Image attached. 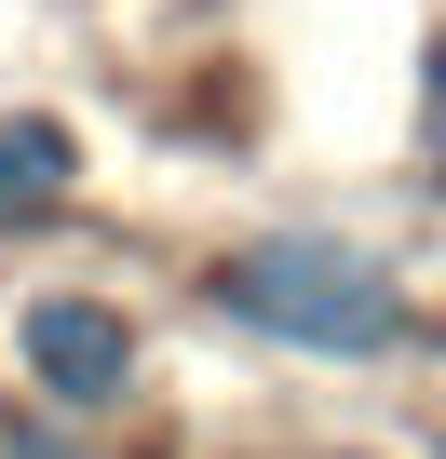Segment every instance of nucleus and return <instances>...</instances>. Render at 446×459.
Segmentation results:
<instances>
[{
  "label": "nucleus",
  "mask_w": 446,
  "mask_h": 459,
  "mask_svg": "<svg viewBox=\"0 0 446 459\" xmlns=\"http://www.w3.org/2000/svg\"><path fill=\"white\" fill-rule=\"evenodd\" d=\"M216 311L258 325V338H284V351H325V365H365V351L406 338L392 257L338 244V230H258V244H231L216 257Z\"/></svg>",
  "instance_id": "obj_1"
},
{
  "label": "nucleus",
  "mask_w": 446,
  "mask_h": 459,
  "mask_svg": "<svg viewBox=\"0 0 446 459\" xmlns=\"http://www.w3.org/2000/svg\"><path fill=\"white\" fill-rule=\"evenodd\" d=\"M14 351H28V378L55 392V405H122L136 392V325L109 311V298H28V325H14Z\"/></svg>",
  "instance_id": "obj_2"
},
{
  "label": "nucleus",
  "mask_w": 446,
  "mask_h": 459,
  "mask_svg": "<svg viewBox=\"0 0 446 459\" xmlns=\"http://www.w3.org/2000/svg\"><path fill=\"white\" fill-rule=\"evenodd\" d=\"M68 176H82V135H68V122H41V108L0 122V230L55 216V203H68Z\"/></svg>",
  "instance_id": "obj_3"
},
{
  "label": "nucleus",
  "mask_w": 446,
  "mask_h": 459,
  "mask_svg": "<svg viewBox=\"0 0 446 459\" xmlns=\"http://www.w3.org/2000/svg\"><path fill=\"white\" fill-rule=\"evenodd\" d=\"M0 459H95L68 419H0Z\"/></svg>",
  "instance_id": "obj_4"
}]
</instances>
